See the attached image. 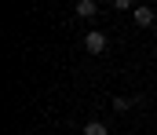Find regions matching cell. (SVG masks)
Wrapping results in <instances>:
<instances>
[{
    "instance_id": "8992f818",
    "label": "cell",
    "mask_w": 157,
    "mask_h": 135,
    "mask_svg": "<svg viewBox=\"0 0 157 135\" xmlns=\"http://www.w3.org/2000/svg\"><path fill=\"white\" fill-rule=\"evenodd\" d=\"M113 135H117V132H113Z\"/></svg>"
},
{
    "instance_id": "5b68a950",
    "label": "cell",
    "mask_w": 157,
    "mask_h": 135,
    "mask_svg": "<svg viewBox=\"0 0 157 135\" xmlns=\"http://www.w3.org/2000/svg\"><path fill=\"white\" fill-rule=\"evenodd\" d=\"M135 102H143V95H135V99H124V95H117V99H113V110H121V113H124V110H128V106H135Z\"/></svg>"
},
{
    "instance_id": "6da1fadb",
    "label": "cell",
    "mask_w": 157,
    "mask_h": 135,
    "mask_svg": "<svg viewBox=\"0 0 157 135\" xmlns=\"http://www.w3.org/2000/svg\"><path fill=\"white\" fill-rule=\"evenodd\" d=\"M106 44H110V37H106L102 29H91V33L84 37V47H88V55H102V51H106Z\"/></svg>"
},
{
    "instance_id": "3957f363",
    "label": "cell",
    "mask_w": 157,
    "mask_h": 135,
    "mask_svg": "<svg viewBox=\"0 0 157 135\" xmlns=\"http://www.w3.org/2000/svg\"><path fill=\"white\" fill-rule=\"evenodd\" d=\"M73 11H77V18H95V15H99V4H95V0H77Z\"/></svg>"
},
{
    "instance_id": "7a4b0ae2",
    "label": "cell",
    "mask_w": 157,
    "mask_h": 135,
    "mask_svg": "<svg viewBox=\"0 0 157 135\" xmlns=\"http://www.w3.org/2000/svg\"><path fill=\"white\" fill-rule=\"evenodd\" d=\"M132 15H135V26H139V29L154 26V18H157V11H154V7H146V4H139V7H135Z\"/></svg>"
},
{
    "instance_id": "277c9868",
    "label": "cell",
    "mask_w": 157,
    "mask_h": 135,
    "mask_svg": "<svg viewBox=\"0 0 157 135\" xmlns=\"http://www.w3.org/2000/svg\"><path fill=\"white\" fill-rule=\"evenodd\" d=\"M84 135H113V132H110L102 121H88V124H84Z\"/></svg>"
}]
</instances>
